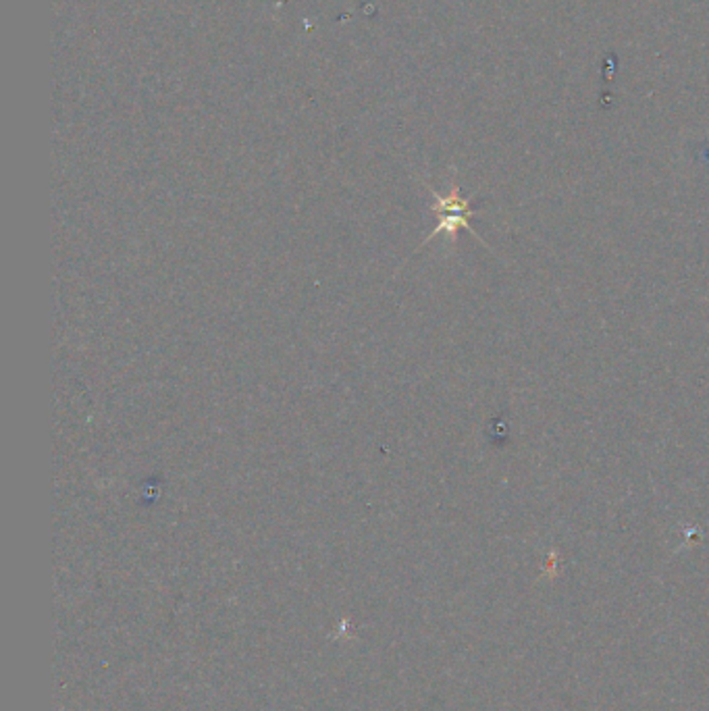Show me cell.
Returning a JSON list of instances; mask_svg holds the SVG:
<instances>
[{
  "instance_id": "cell-1",
  "label": "cell",
  "mask_w": 709,
  "mask_h": 711,
  "mask_svg": "<svg viewBox=\"0 0 709 711\" xmlns=\"http://www.w3.org/2000/svg\"><path fill=\"white\" fill-rule=\"evenodd\" d=\"M430 194H433V198H435V204L430 206V210H433L435 215H439V223H437V227L429 233L427 240L422 241V246H425V243H429L435 235H439V233L456 235L458 229H468V232L473 233L476 240L483 241L468 223L470 216L474 215V210L470 208V198H462L458 188H452V192H449L448 196L437 194L435 189H430Z\"/></svg>"
}]
</instances>
